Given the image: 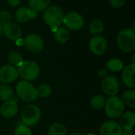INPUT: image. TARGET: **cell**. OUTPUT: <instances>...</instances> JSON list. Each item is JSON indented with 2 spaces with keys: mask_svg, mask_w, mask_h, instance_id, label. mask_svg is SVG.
Listing matches in <instances>:
<instances>
[{
  "mask_svg": "<svg viewBox=\"0 0 135 135\" xmlns=\"http://www.w3.org/2000/svg\"><path fill=\"white\" fill-rule=\"evenodd\" d=\"M54 37L59 44H66L70 39V33L67 28L63 27H57L54 32Z\"/></svg>",
  "mask_w": 135,
  "mask_h": 135,
  "instance_id": "ac0fdd59",
  "label": "cell"
},
{
  "mask_svg": "<svg viewBox=\"0 0 135 135\" xmlns=\"http://www.w3.org/2000/svg\"><path fill=\"white\" fill-rule=\"evenodd\" d=\"M62 23L65 25L66 28L73 31H78L83 27L85 21L83 17L80 13L75 11H72L64 16Z\"/></svg>",
  "mask_w": 135,
  "mask_h": 135,
  "instance_id": "ba28073f",
  "label": "cell"
},
{
  "mask_svg": "<svg viewBox=\"0 0 135 135\" xmlns=\"http://www.w3.org/2000/svg\"><path fill=\"white\" fill-rule=\"evenodd\" d=\"M18 77L17 69L10 65L6 64L0 68V81L4 84L13 82Z\"/></svg>",
  "mask_w": 135,
  "mask_h": 135,
  "instance_id": "7c38bea8",
  "label": "cell"
},
{
  "mask_svg": "<svg viewBox=\"0 0 135 135\" xmlns=\"http://www.w3.org/2000/svg\"><path fill=\"white\" fill-rule=\"evenodd\" d=\"M13 99V90L8 85L0 83V100L7 101Z\"/></svg>",
  "mask_w": 135,
  "mask_h": 135,
  "instance_id": "ffe728a7",
  "label": "cell"
},
{
  "mask_svg": "<svg viewBox=\"0 0 135 135\" xmlns=\"http://www.w3.org/2000/svg\"><path fill=\"white\" fill-rule=\"evenodd\" d=\"M119 125L123 131H133L135 125V114L133 112H127L120 116Z\"/></svg>",
  "mask_w": 135,
  "mask_h": 135,
  "instance_id": "e0dca14e",
  "label": "cell"
},
{
  "mask_svg": "<svg viewBox=\"0 0 135 135\" xmlns=\"http://www.w3.org/2000/svg\"><path fill=\"white\" fill-rule=\"evenodd\" d=\"M134 132L133 131H123V134L121 135H133Z\"/></svg>",
  "mask_w": 135,
  "mask_h": 135,
  "instance_id": "d6a6232c",
  "label": "cell"
},
{
  "mask_svg": "<svg viewBox=\"0 0 135 135\" xmlns=\"http://www.w3.org/2000/svg\"><path fill=\"white\" fill-rule=\"evenodd\" d=\"M15 91L17 97L22 101L28 104L34 102L37 98L36 88L30 81L24 80L19 81L16 85Z\"/></svg>",
  "mask_w": 135,
  "mask_h": 135,
  "instance_id": "3957f363",
  "label": "cell"
},
{
  "mask_svg": "<svg viewBox=\"0 0 135 135\" xmlns=\"http://www.w3.org/2000/svg\"><path fill=\"white\" fill-rule=\"evenodd\" d=\"M123 131L119 123L115 121H107L104 123L100 129V135H121Z\"/></svg>",
  "mask_w": 135,
  "mask_h": 135,
  "instance_id": "2e32d148",
  "label": "cell"
},
{
  "mask_svg": "<svg viewBox=\"0 0 135 135\" xmlns=\"http://www.w3.org/2000/svg\"><path fill=\"white\" fill-rule=\"evenodd\" d=\"M51 3V0H28L29 8L35 12L44 11Z\"/></svg>",
  "mask_w": 135,
  "mask_h": 135,
  "instance_id": "d6986e66",
  "label": "cell"
},
{
  "mask_svg": "<svg viewBox=\"0 0 135 135\" xmlns=\"http://www.w3.org/2000/svg\"><path fill=\"white\" fill-rule=\"evenodd\" d=\"M104 108L106 115L110 119H115L119 118L124 112L125 105L120 97L113 96L109 97V98L106 100Z\"/></svg>",
  "mask_w": 135,
  "mask_h": 135,
  "instance_id": "277c9868",
  "label": "cell"
},
{
  "mask_svg": "<svg viewBox=\"0 0 135 135\" xmlns=\"http://www.w3.org/2000/svg\"><path fill=\"white\" fill-rule=\"evenodd\" d=\"M86 135H96L95 134H93V133H89V134H87Z\"/></svg>",
  "mask_w": 135,
  "mask_h": 135,
  "instance_id": "d590c367",
  "label": "cell"
},
{
  "mask_svg": "<svg viewBox=\"0 0 135 135\" xmlns=\"http://www.w3.org/2000/svg\"><path fill=\"white\" fill-rule=\"evenodd\" d=\"M89 46L93 54L96 55H102L107 51L108 41L104 36L97 35L90 39Z\"/></svg>",
  "mask_w": 135,
  "mask_h": 135,
  "instance_id": "30bf717a",
  "label": "cell"
},
{
  "mask_svg": "<svg viewBox=\"0 0 135 135\" xmlns=\"http://www.w3.org/2000/svg\"><path fill=\"white\" fill-rule=\"evenodd\" d=\"M109 2L112 7L119 9L123 6L125 3V0H109Z\"/></svg>",
  "mask_w": 135,
  "mask_h": 135,
  "instance_id": "f546056e",
  "label": "cell"
},
{
  "mask_svg": "<svg viewBox=\"0 0 135 135\" xmlns=\"http://www.w3.org/2000/svg\"><path fill=\"white\" fill-rule=\"evenodd\" d=\"M18 76H20L24 81H32L36 80L40 75V66L36 62L31 60L23 61L17 66Z\"/></svg>",
  "mask_w": 135,
  "mask_h": 135,
  "instance_id": "7a4b0ae2",
  "label": "cell"
},
{
  "mask_svg": "<svg viewBox=\"0 0 135 135\" xmlns=\"http://www.w3.org/2000/svg\"><path fill=\"white\" fill-rule=\"evenodd\" d=\"M36 92L37 97H40L41 98H47L51 94L52 89L47 84H42L39 85L37 89H36Z\"/></svg>",
  "mask_w": 135,
  "mask_h": 135,
  "instance_id": "484cf974",
  "label": "cell"
},
{
  "mask_svg": "<svg viewBox=\"0 0 135 135\" xmlns=\"http://www.w3.org/2000/svg\"><path fill=\"white\" fill-rule=\"evenodd\" d=\"M21 0H7L8 4L12 7H17L21 5Z\"/></svg>",
  "mask_w": 135,
  "mask_h": 135,
  "instance_id": "4dcf8cb0",
  "label": "cell"
},
{
  "mask_svg": "<svg viewBox=\"0 0 135 135\" xmlns=\"http://www.w3.org/2000/svg\"><path fill=\"white\" fill-rule=\"evenodd\" d=\"M106 100L102 95H96L94 96L91 100H90V104L93 108L96 110H100L104 107Z\"/></svg>",
  "mask_w": 135,
  "mask_h": 135,
  "instance_id": "4316f807",
  "label": "cell"
},
{
  "mask_svg": "<svg viewBox=\"0 0 135 135\" xmlns=\"http://www.w3.org/2000/svg\"><path fill=\"white\" fill-rule=\"evenodd\" d=\"M66 127L59 123H53L48 129V135H66Z\"/></svg>",
  "mask_w": 135,
  "mask_h": 135,
  "instance_id": "cb8c5ba5",
  "label": "cell"
},
{
  "mask_svg": "<svg viewBox=\"0 0 135 135\" xmlns=\"http://www.w3.org/2000/svg\"><path fill=\"white\" fill-rule=\"evenodd\" d=\"M15 19L19 23H25L30 20L37 17V13L30 9L29 7L21 6L19 7L15 12Z\"/></svg>",
  "mask_w": 135,
  "mask_h": 135,
  "instance_id": "4fadbf2b",
  "label": "cell"
},
{
  "mask_svg": "<svg viewBox=\"0 0 135 135\" xmlns=\"http://www.w3.org/2000/svg\"><path fill=\"white\" fill-rule=\"evenodd\" d=\"M23 46L30 52L38 53L43 51L44 42L42 37L36 33H31L24 39Z\"/></svg>",
  "mask_w": 135,
  "mask_h": 135,
  "instance_id": "52a82bcc",
  "label": "cell"
},
{
  "mask_svg": "<svg viewBox=\"0 0 135 135\" xmlns=\"http://www.w3.org/2000/svg\"><path fill=\"white\" fill-rule=\"evenodd\" d=\"M104 30V25L100 19L93 20L89 25V31L91 34L97 36L101 34Z\"/></svg>",
  "mask_w": 135,
  "mask_h": 135,
  "instance_id": "44dd1931",
  "label": "cell"
},
{
  "mask_svg": "<svg viewBox=\"0 0 135 135\" xmlns=\"http://www.w3.org/2000/svg\"><path fill=\"white\" fill-rule=\"evenodd\" d=\"M122 101L124 105L128 106L129 108H135V91L134 89H127L126 90L121 97Z\"/></svg>",
  "mask_w": 135,
  "mask_h": 135,
  "instance_id": "7402d4cb",
  "label": "cell"
},
{
  "mask_svg": "<svg viewBox=\"0 0 135 135\" xmlns=\"http://www.w3.org/2000/svg\"><path fill=\"white\" fill-rule=\"evenodd\" d=\"M101 89L104 94L109 97L116 96L119 91V82L116 77L113 75L106 76L101 82Z\"/></svg>",
  "mask_w": 135,
  "mask_h": 135,
  "instance_id": "9c48e42d",
  "label": "cell"
},
{
  "mask_svg": "<svg viewBox=\"0 0 135 135\" xmlns=\"http://www.w3.org/2000/svg\"><path fill=\"white\" fill-rule=\"evenodd\" d=\"M11 19H12V14L8 11H3L1 13L0 15V25H2L3 24L10 21Z\"/></svg>",
  "mask_w": 135,
  "mask_h": 135,
  "instance_id": "f1b7e54d",
  "label": "cell"
},
{
  "mask_svg": "<svg viewBox=\"0 0 135 135\" xmlns=\"http://www.w3.org/2000/svg\"><path fill=\"white\" fill-rule=\"evenodd\" d=\"M8 61L10 65H12L15 67H17L24 61V59H23L22 55L20 52L13 51L9 52L8 55Z\"/></svg>",
  "mask_w": 135,
  "mask_h": 135,
  "instance_id": "d4e9b609",
  "label": "cell"
},
{
  "mask_svg": "<svg viewBox=\"0 0 135 135\" xmlns=\"http://www.w3.org/2000/svg\"><path fill=\"white\" fill-rule=\"evenodd\" d=\"M21 118L24 125L28 127H32L38 123L40 120L41 111L40 108L35 104H27L21 110Z\"/></svg>",
  "mask_w": 135,
  "mask_h": 135,
  "instance_id": "5b68a950",
  "label": "cell"
},
{
  "mask_svg": "<svg viewBox=\"0 0 135 135\" xmlns=\"http://www.w3.org/2000/svg\"><path fill=\"white\" fill-rule=\"evenodd\" d=\"M13 135H32V131L28 127L21 124L15 129Z\"/></svg>",
  "mask_w": 135,
  "mask_h": 135,
  "instance_id": "83f0119b",
  "label": "cell"
},
{
  "mask_svg": "<svg viewBox=\"0 0 135 135\" xmlns=\"http://www.w3.org/2000/svg\"><path fill=\"white\" fill-rule=\"evenodd\" d=\"M70 135H81V134L78 133V132H73V133H71Z\"/></svg>",
  "mask_w": 135,
  "mask_h": 135,
  "instance_id": "836d02e7",
  "label": "cell"
},
{
  "mask_svg": "<svg viewBox=\"0 0 135 135\" xmlns=\"http://www.w3.org/2000/svg\"><path fill=\"white\" fill-rule=\"evenodd\" d=\"M106 67H107V70L109 71L119 72V71L123 70V69L124 67V64H123V61L120 60L119 59L112 58V59H110L107 62Z\"/></svg>",
  "mask_w": 135,
  "mask_h": 135,
  "instance_id": "603a6c76",
  "label": "cell"
},
{
  "mask_svg": "<svg viewBox=\"0 0 135 135\" xmlns=\"http://www.w3.org/2000/svg\"><path fill=\"white\" fill-rule=\"evenodd\" d=\"M135 63H131L123 67L122 73V80L126 86L129 89H134L135 88L134 81Z\"/></svg>",
  "mask_w": 135,
  "mask_h": 135,
  "instance_id": "5bb4252c",
  "label": "cell"
},
{
  "mask_svg": "<svg viewBox=\"0 0 135 135\" xmlns=\"http://www.w3.org/2000/svg\"><path fill=\"white\" fill-rule=\"evenodd\" d=\"M107 75V70L104 69H101L99 72H98V76L101 78H104Z\"/></svg>",
  "mask_w": 135,
  "mask_h": 135,
  "instance_id": "1f68e13d",
  "label": "cell"
},
{
  "mask_svg": "<svg viewBox=\"0 0 135 135\" xmlns=\"http://www.w3.org/2000/svg\"><path fill=\"white\" fill-rule=\"evenodd\" d=\"M2 25H0V37L2 36Z\"/></svg>",
  "mask_w": 135,
  "mask_h": 135,
  "instance_id": "e575fe53",
  "label": "cell"
},
{
  "mask_svg": "<svg viewBox=\"0 0 135 135\" xmlns=\"http://www.w3.org/2000/svg\"><path fill=\"white\" fill-rule=\"evenodd\" d=\"M18 111V107L17 104V102L14 100V99L11 100L5 101L0 108V113L2 116L5 119H11L14 117Z\"/></svg>",
  "mask_w": 135,
  "mask_h": 135,
  "instance_id": "9a60e30c",
  "label": "cell"
},
{
  "mask_svg": "<svg viewBox=\"0 0 135 135\" xmlns=\"http://www.w3.org/2000/svg\"><path fill=\"white\" fill-rule=\"evenodd\" d=\"M117 44L119 49L126 53L134 51L135 49V31L134 29L124 28L117 36Z\"/></svg>",
  "mask_w": 135,
  "mask_h": 135,
  "instance_id": "6da1fadb",
  "label": "cell"
},
{
  "mask_svg": "<svg viewBox=\"0 0 135 135\" xmlns=\"http://www.w3.org/2000/svg\"><path fill=\"white\" fill-rule=\"evenodd\" d=\"M2 28L4 36L10 40L16 41L21 36V28L20 25L14 21H8L3 24Z\"/></svg>",
  "mask_w": 135,
  "mask_h": 135,
  "instance_id": "8fae6325",
  "label": "cell"
},
{
  "mask_svg": "<svg viewBox=\"0 0 135 135\" xmlns=\"http://www.w3.org/2000/svg\"><path fill=\"white\" fill-rule=\"evenodd\" d=\"M64 17L62 10L57 6H49L44 12V22L51 28H57L62 23Z\"/></svg>",
  "mask_w": 135,
  "mask_h": 135,
  "instance_id": "8992f818",
  "label": "cell"
},
{
  "mask_svg": "<svg viewBox=\"0 0 135 135\" xmlns=\"http://www.w3.org/2000/svg\"><path fill=\"white\" fill-rule=\"evenodd\" d=\"M1 13H2V11H1V9H0V15H1Z\"/></svg>",
  "mask_w": 135,
  "mask_h": 135,
  "instance_id": "8d00e7d4",
  "label": "cell"
}]
</instances>
